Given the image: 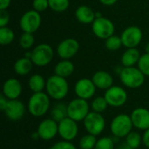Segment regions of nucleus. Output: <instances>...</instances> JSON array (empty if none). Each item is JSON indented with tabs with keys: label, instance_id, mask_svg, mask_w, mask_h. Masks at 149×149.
Wrapping results in <instances>:
<instances>
[{
	"label": "nucleus",
	"instance_id": "f257e3e1",
	"mask_svg": "<svg viewBox=\"0 0 149 149\" xmlns=\"http://www.w3.org/2000/svg\"><path fill=\"white\" fill-rule=\"evenodd\" d=\"M45 90L51 99L61 100L67 96L69 92V85L65 78L54 74L47 79Z\"/></svg>",
	"mask_w": 149,
	"mask_h": 149
},
{
	"label": "nucleus",
	"instance_id": "f03ea898",
	"mask_svg": "<svg viewBox=\"0 0 149 149\" xmlns=\"http://www.w3.org/2000/svg\"><path fill=\"white\" fill-rule=\"evenodd\" d=\"M50 104V97L47 93H35L28 100V111L33 117H42L49 111Z\"/></svg>",
	"mask_w": 149,
	"mask_h": 149
},
{
	"label": "nucleus",
	"instance_id": "7ed1b4c3",
	"mask_svg": "<svg viewBox=\"0 0 149 149\" xmlns=\"http://www.w3.org/2000/svg\"><path fill=\"white\" fill-rule=\"evenodd\" d=\"M145 77L141 71L135 66L123 67L120 72V79L123 86L131 89L141 87L145 82Z\"/></svg>",
	"mask_w": 149,
	"mask_h": 149
},
{
	"label": "nucleus",
	"instance_id": "20e7f679",
	"mask_svg": "<svg viewBox=\"0 0 149 149\" xmlns=\"http://www.w3.org/2000/svg\"><path fill=\"white\" fill-rule=\"evenodd\" d=\"M133 127L131 116L126 113H120L113 119L110 124V130L114 137L121 139L126 138L132 132Z\"/></svg>",
	"mask_w": 149,
	"mask_h": 149
},
{
	"label": "nucleus",
	"instance_id": "39448f33",
	"mask_svg": "<svg viewBox=\"0 0 149 149\" xmlns=\"http://www.w3.org/2000/svg\"><path fill=\"white\" fill-rule=\"evenodd\" d=\"M54 56L52 47L48 44H39L31 52V59L34 65L44 67L49 65Z\"/></svg>",
	"mask_w": 149,
	"mask_h": 149
},
{
	"label": "nucleus",
	"instance_id": "423d86ee",
	"mask_svg": "<svg viewBox=\"0 0 149 149\" xmlns=\"http://www.w3.org/2000/svg\"><path fill=\"white\" fill-rule=\"evenodd\" d=\"M90 113V106L87 100L76 98L71 100L67 105V117L79 122L83 121Z\"/></svg>",
	"mask_w": 149,
	"mask_h": 149
},
{
	"label": "nucleus",
	"instance_id": "0eeeda50",
	"mask_svg": "<svg viewBox=\"0 0 149 149\" xmlns=\"http://www.w3.org/2000/svg\"><path fill=\"white\" fill-rule=\"evenodd\" d=\"M41 23L42 17L40 13L32 9L25 11L22 15L19 21V26L23 32L34 33L39 29Z\"/></svg>",
	"mask_w": 149,
	"mask_h": 149
},
{
	"label": "nucleus",
	"instance_id": "6e6552de",
	"mask_svg": "<svg viewBox=\"0 0 149 149\" xmlns=\"http://www.w3.org/2000/svg\"><path fill=\"white\" fill-rule=\"evenodd\" d=\"M83 121L86 132L94 136L101 134L106 127V120L103 115L93 111L90 112Z\"/></svg>",
	"mask_w": 149,
	"mask_h": 149
},
{
	"label": "nucleus",
	"instance_id": "1a4fd4ad",
	"mask_svg": "<svg viewBox=\"0 0 149 149\" xmlns=\"http://www.w3.org/2000/svg\"><path fill=\"white\" fill-rule=\"evenodd\" d=\"M92 31L97 38L107 39L114 34L115 27L109 18L100 16L97 17L92 24Z\"/></svg>",
	"mask_w": 149,
	"mask_h": 149
},
{
	"label": "nucleus",
	"instance_id": "9d476101",
	"mask_svg": "<svg viewBox=\"0 0 149 149\" xmlns=\"http://www.w3.org/2000/svg\"><path fill=\"white\" fill-rule=\"evenodd\" d=\"M142 38V31L135 25L127 27L120 35L123 46L126 48H136L141 44Z\"/></svg>",
	"mask_w": 149,
	"mask_h": 149
},
{
	"label": "nucleus",
	"instance_id": "9b49d317",
	"mask_svg": "<svg viewBox=\"0 0 149 149\" xmlns=\"http://www.w3.org/2000/svg\"><path fill=\"white\" fill-rule=\"evenodd\" d=\"M104 97L110 107H120L126 104L127 100V93L120 86H113L106 90Z\"/></svg>",
	"mask_w": 149,
	"mask_h": 149
},
{
	"label": "nucleus",
	"instance_id": "f8f14e48",
	"mask_svg": "<svg viewBox=\"0 0 149 149\" xmlns=\"http://www.w3.org/2000/svg\"><path fill=\"white\" fill-rule=\"evenodd\" d=\"M79 134L78 122L66 117L58 122V135L63 141H72Z\"/></svg>",
	"mask_w": 149,
	"mask_h": 149
},
{
	"label": "nucleus",
	"instance_id": "ddd939ff",
	"mask_svg": "<svg viewBox=\"0 0 149 149\" xmlns=\"http://www.w3.org/2000/svg\"><path fill=\"white\" fill-rule=\"evenodd\" d=\"M79 50V44L77 39L69 38L62 40L57 47V53L62 59H71Z\"/></svg>",
	"mask_w": 149,
	"mask_h": 149
},
{
	"label": "nucleus",
	"instance_id": "4468645a",
	"mask_svg": "<svg viewBox=\"0 0 149 149\" xmlns=\"http://www.w3.org/2000/svg\"><path fill=\"white\" fill-rule=\"evenodd\" d=\"M39 139L43 141H51L58 134V123L53 119H45L42 120L37 129Z\"/></svg>",
	"mask_w": 149,
	"mask_h": 149
},
{
	"label": "nucleus",
	"instance_id": "2eb2a0df",
	"mask_svg": "<svg viewBox=\"0 0 149 149\" xmlns=\"http://www.w3.org/2000/svg\"><path fill=\"white\" fill-rule=\"evenodd\" d=\"M96 88L97 87L92 79L83 78L76 82L74 86V93L78 98L87 100L94 96Z\"/></svg>",
	"mask_w": 149,
	"mask_h": 149
},
{
	"label": "nucleus",
	"instance_id": "dca6fc26",
	"mask_svg": "<svg viewBox=\"0 0 149 149\" xmlns=\"http://www.w3.org/2000/svg\"><path fill=\"white\" fill-rule=\"evenodd\" d=\"M5 116L12 121L21 120L25 113V107L22 101L17 100H9L8 103L3 111Z\"/></svg>",
	"mask_w": 149,
	"mask_h": 149
},
{
	"label": "nucleus",
	"instance_id": "f3484780",
	"mask_svg": "<svg viewBox=\"0 0 149 149\" xmlns=\"http://www.w3.org/2000/svg\"><path fill=\"white\" fill-rule=\"evenodd\" d=\"M131 120L135 128L145 131L149 128V110L144 107L135 108L131 113Z\"/></svg>",
	"mask_w": 149,
	"mask_h": 149
},
{
	"label": "nucleus",
	"instance_id": "a211bd4d",
	"mask_svg": "<svg viewBox=\"0 0 149 149\" xmlns=\"http://www.w3.org/2000/svg\"><path fill=\"white\" fill-rule=\"evenodd\" d=\"M21 82L14 78L8 79L3 85V94L8 100H17L22 93Z\"/></svg>",
	"mask_w": 149,
	"mask_h": 149
},
{
	"label": "nucleus",
	"instance_id": "6ab92c4d",
	"mask_svg": "<svg viewBox=\"0 0 149 149\" xmlns=\"http://www.w3.org/2000/svg\"><path fill=\"white\" fill-rule=\"evenodd\" d=\"M92 80L94 83L95 86L100 90L106 91L113 86V78L112 77V75L109 72H107L106 71L96 72L93 75Z\"/></svg>",
	"mask_w": 149,
	"mask_h": 149
},
{
	"label": "nucleus",
	"instance_id": "aec40b11",
	"mask_svg": "<svg viewBox=\"0 0 149 149\" xmlns=\"http://www.w3.org/2000/svg\"><path fill=\"white\" fill-rule=\"evenodd\" d=\"M75 17L81 24H90L95 20L96 12L87 5H80L75 10Z\"/></svg>",
	"mask_w": 149,
	"mask_h": 149
},
{
	"label": "nucleus",
	"instance_id": "412c9836",
	"mask_svg": "<svg viewBox=\"0 0 149 149\" xmlns=\"http://www.w3.org/2000/svg\"><path fill=\"white\" fill-rule=\"evenodd\" d=\"M141 52L136 48H127V50L123 52L120 62L123 67H130L134 66L138 64L140 58H141Z\"/></svg>",
	"mask_w": 149,
	"mask_h": 149
},
{
	"label": "nucleus",
	"instance_id": "4be33fe9",
	"mask_svg": "<svg viewBox=\"0 0 149 149\" xmlns=\"http://www.w3.org/2000/svg\"><path fill=\"white\" fill-rule=\"evenodd\" d=\"M74 69V65L70 59H62L56 64L54 67V73L66 79L73 73Z\"/></svg>",
	"mask_w": 149,
	"mask_h": 149
},
{
	"label": "nucleus",
	"instance_id": "5701e85b",
	"mask_svg": "<svg viewBox=\"0 0 149 149\" xmlns=\"http://www.w3.org/2000/svg\"><path fill=\"white\" fill-rule=\"evenodd\" d=\"M33 63L31 58L23 57L16 60L13 65L14 72L19 76H25L29 74L33 67Z\"/></svg>",
	"mask_w": 149,
	"mask_h": 149
},
{
	"label": "nucleus",
	"instance_id": "b1692460",
	"mask_svg": "<svg viewBox=\"0 0 149 149\" xmlns=\"http://www.w3.org/2000/svg\"><path fill=\"white\" fill-rule=\"evenodd\" d=\"M45 86L46 80L42 75L38 73L31 75L28 80V86L33 93L43 92V90L45 89Z\"/></svg>",
	"mask_w": 149,
	"mask_h": 149
},
{
	"label": "nucleus",
	"instance_id": "393cba45",
	"mask_svg": "<svg viewBox=\"0 0 149 149\" xmlns=\"http://www.w3.org/2000/svg\"><path fill=\"white\" fill-rule=\"evenodd\" d=\"M51 115L52 119L58 123L63 119L67 117V106L60 103L55 105L51 111Z\"/></svg>",
	"mask_w": 149,
	"mask_h": 149
},
{
	"label": "nucleus",
	"instance_id": "a878e982",
	"mask_svg": "<svg viewBox=\"0 0 149 149\" xmlns=\"http://www.w3.org/2000/svg\"><path fill=\"white\" fill-rule=\"evenodd\" d=\"M15 38L14 31L7 27H0V44L2 45H10Z\"/></svg>",
	"mask_w": 149,
	"mask_h": 149
},
{
	"label": "nucleus",
	"instance_id": "bb28decb",
	"mask_svg": "<svg viewBox=\"0 0 149 149\" xmlns=\"http://www.w3.org/2000/svg\"><path fill=\"white\" fill-rule=\"evenodd\" d=\"M108 103L107 101V100L105 99V97L103 96H99L96 97L95 99L93 100L92 103H91V108L93 112L96 113H103L107 110V107H108Z\"/></svg>",
	"mask_w": 149,
	"mask_h": 149
},
{
	"label": "nucleus",
	"instance_id": "cd10ccee",
	"mask_svg": "<svg viewBox=\"0 0 149 149\" xmlns=\"http://www.w3.org/2000/svg\"><path fill=\"white\" fill-rule=\"evenodd\" d=\"M96 136L87 134L84 136H82L79 140V146L80 149H94L96 142H97Z\"/></svg>",
	"mask_w": 149,
	"mask_h": 149
},
{
	"label": "nucleus",
	"instance_id": "c85d7f7f",
	"mask_svg": "<svg viewBox=\"0 0 149 149\" xmlns=\"http://www.w3.org/2000/svg\"><path fill=\"white\" fill-rule=\"evenodd\" d=\"M123 45L120 37L116 35H112L111 37L105 39V46L108 51L115 52L119 50Z\"/></svg>",
	"mask_w": 149,
	"mask_h": 149
},
{
	"label": "nucleus",
	"instance_id": "c756f323",
	"mask_svg": "<svg viewBox=\"0 0 149 149\" xmlns=\"http://www.w3.org/2000/svg\"><path fill=\"white\" fill-rule=\"evenodd\" d=\"M126 143L133 149L138 148L142 143V136L135 131H132L126 137Z\"/></svg>",
	"mask_w": 149,
	"mask_h": 149
},
{
	"label": "nucleus",
	"instance_id": "7c9ffc66",
	"mask_svg": "<svg viewBox=\"0 0 149 149\" xmlns=\"http://www.w3.org/2000/svg\"><path fill=\"white\" fill-rule=\"evenodd\" d=\"M35 42V38L33 33L30 32H23V34L19 38V45L21 48L24 50L31 49Z\"/></svg>",
	"mask_w": 149,
	"mask_h": 149
},
{
	"label": "nucleus",
	"instance_id": "2f4dec72",
	"mask_svg": "<svg viewBox=\"0 0 149 149\" xmlns=\"http://www.w3.org/2000/svg\"><path fill=\"white\" fill-rule=\"evenodd\" d=\"M69 5V0H49V8L55 12L65 11Z\"/></svg>",
	"mask_w": 149,
	"mask_h": 149
},
{
	"label": "nucleus",
	"instance_id": "473e14b6",
	"mask_svg": "<svg viewBox=\"0 0 149 149\" xmlns=\"http://www.w3.org/2000/svg\"><path fill=\"white\" fill-rule=\"evenodd\" d=\"M137 67L141 71V72L149 77V54L148 53H144L141 56L140 60L137 64Z\"/></svg>",
	"mask_w": 149,
	"mask_h": 149
},
{
	"label": "nucleus",
	"instance_id": "72a5a7b5",
	"mask_svg": "<svg viewBox=\"0 0 149 149\" xmlns=\"http://www.w3.org/2000/svg\"><path fill=\"white\" fill-rule=\"evenodd\" d=\"M94 149H114V141L110 137H102L97 141Z\"/></svg>",
	"mask_w": 149,
	"mask_h": 149
},
{
	"label": "nucleus",
	"instance_id": "f704fd0d",
	"mask_svg": "<svg viewBox=\"0 0 149 149\" xmlns=\"http://www.w3.org/2000/svg\"><path fill=\"white\" fill-rule=\"evenodd\" d=\"M32 8L38 12H43L49 8V0H33Z\"/></svg>",
	"mask_w": 149,
	"mask_h": 149
},
{
	"label": "nucleus",
	"instance_id": "c9c22d12",
	"mask_svg": "<svg viewBox=\"0 0 149 149\" xmlns=\"http://www.w3.org/2000/svg\"><path fill=\"white\" fill-rule=\"evenodd\" d=\"M49 149H77L76 147L71 142L66 141H58L55 144H53Z\"/></svg>",
	"mask_w": 149,
	"mask_h": 149
},
{
	"label": "nucleus",
	"instance_id": "e433bc0d",
	"mask_svg": "<svg viewBox=\"0 0 149 149\" xmlns=\"http://www.w3.org/2000/svg\"><path fill=\"white\" fill-rule=\"evenodd\" d=\"M10 22V14L7 10H0V27L7 26Z\"/></svg>",
	"mask_w": 149,
	"mask_h": 149
},
{
	"label": "nucleus",
	"instance_id": "4c0bfd02",
	"mask_svg": "<svg viewBox=\"0 0 149 149\" xmlns=\"http://www.w3.org/2000/svg\"><path fill=\"white\" fill-rule=\"evenodd\" d=\"M142 143L147 148L149 149V128L144 131L142 135Z\"/></svg>",
	"mask_w": 149,
	"mask_h": 149
},
{
	"label": "nucleus",
	"instance_id": "58836bf2",
	"mask_svg": "<svg viewBox=\"0 0 149 149\" xmlns=\"http://www.w3.org/2000/svg\"><path fill=\"white\" fill-rule=\"evenodd\" d=\"M8 100H9L2 93L1 96H0V110L1 111L4 110V108H5V107H6V105L8 103Z\"/></svg>",
	"mask_w": 149,
	"mask_h": 149
},
{
	"label": "nucleus",
	"instance_id": "ea45409f",
	"mask_svg": "<svg viewBox=\"0 0 149 149\" xmlns=\"http://www.w3.org/2000/svg\"><path fill=\"white\" fill-rule=\"evenodd\" d=\"M11 0H0V10H7Z\"/></svg>",
	"mask_w": 149,
	"mask_h": 149
},
{
	"label": "nucleus",
	"instance_id": "a19ab883",
	"mask_svg": "<svg viewBox=\"0 0 149 149\" xmlns=\"http://www.w3.org/2000/svg\"><path fill=\"white\" fill-rule=\"evenodd\" d=\"M100 2L106 6H112L118 2V0H100Z\"/></svg>",
	"mask_w": 149,
	"mask_h": 149
},
{
	"label": "nucleus",
	"instance_id": "79ce46f5",
	"mask_svg": "<svg viewBox=\"0 0 149 149\" xmlns=\"http://www.w3.org/2000/svg\"><path fill=\"white\" fill-rule=\"evenodd\" d=\"M118 149H133V148H130V147L126 143V141H125V142L121 143V144L118 147Z\"/></svg>",
	"mask_w": 149,
	"mask_h": 149
},
{
	"label": "nucleus",
	"instance_id": "37998d69",
	"mask_svg": "<svg viewBox=\"0 0 149 149\" xmlns=\"http://www.w3.org/2000/svg\"><path fill=\"white\" fill-rule=\"evenodd\" d=\"M145 52L146 53H148L149 54V42L146 45V47H145Z\"/></svg>",
	"mask_w": 149,
	"mask_h": 149
}]
</instances>
